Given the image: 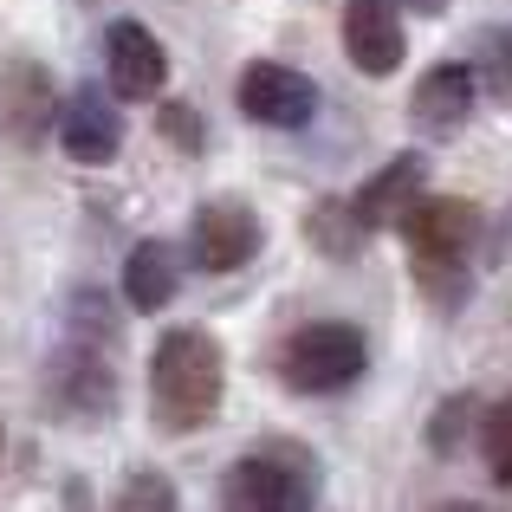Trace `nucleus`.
I'll return each mask as SVG.
<instances>
[{
  "label": "nucleus",
  "mask_w": 512,
  "mask_h": 512,
  "mask_svg": "<svg viewBox=\"0 0 512 512\" xmlns=\"http://www.w3.org/2000/svg\"><path fill=\"white\" fill-rule=\"evenodd\" d=\"M221 389H227V363H221V344L208 331L182 325L156 344L150 357V402H156V422L169 435H188V428L214 422L221 409Z\"/></svg>",
  "instance_id": "f257e3e1"
},
{
  "label": "nucleus",
  "mask_w": 512,
  "mask_h": 512,
  "mask_svg": "<svg viewBox=\"0 0 512 512\" xmlns=\"http://www.w3.org/2000/svg\"><path fill=\"white\" fill-rule=\"evenodd\" d=\"M312 500H318L312 461L292 448L240 454L221 487V512H312Z\"/></svg>",
  "instance_id": "f03ea898"
},
{
  "label": "nucleus",
  "mask_w": 512,
  "mask_h": 512,
  "mask_svg": "<svg viewBox=\"0 0 512 512\" xmlns=\"http://www.w3.org/2000/svg\"><path fill=\"white\" fill-rule=\"evenodd\" d=\"M279 376H286L299 396H331V389H344V383L363 376V338L350 325H305L279 350Z\"/></svg>",
  "instance_id": "7ed1b4c3"
},
{
  "label": "nucleus",
  "mask_w": 512,
  "mask_h": 512,
  "mask_svg": "<svg viewBox=\"0 0 512 512\" xmlns=\"http://www.w3.org/2000/svg\"><path fill=\"white\" fill-rule=\"evenodd\" d=\"M46 389L65 422H104L117 402V370H111V357H98V344H65Z\"/></svg>",
  "instance_id": "20e7f679"
},
{
  "label": "nucleus",
  "mask_w": 512,
  "mask_h": 512,
  "mask_svg": "<svg viewBox=\"0 0 512 512\" xmlns=\"http://www.w3.org/2000/svg\"><path fill=\"white\" fill-rule=\"evenodd\" d=\"M240 111H247L253 124L299 130V124H312V111H318V85L305 72H292V65L253 59L247 72H240Z\"/></svg>",
  "instance_id": "39448f33"
},
{
  "label": "nucleus",
  "mask_w": 512,
  "mask_h": 512,
  "mask_svg": "<svg viewBox=\"0 0 512 512\" xmlns=\"http://www.w3.org/2000/svg\"><path fill=\"white\" fill-rule=\"evenodd\" d=\"M474 208L461 195H422L402 214V240H409L415 266H461V253L474 247Z\"/></svg>",
  "instance_id": "423d86ee"
},
{
  "label": "nucleus",
  "mask_w": 512,
  "mask_h": 512,
  "mask_svg": "<svg viewBox=\"0 0 512 512\" xmlns=\"http://www.w3.org/2000/svg\"><path fill=\"white\" fill-rule=\"evenodd\" d=\"M104 72H111L117 98L137 104V98H156L169 85V52L143 20H111V33H104Z\"/></svg>",
  "instance_id": "0eeeda50"
},
{
  "label": "nucleus",
  "mask_w": 512,
  "mask_h": 512,
  "mask_svg": "<svg viewBox=\"0 0 512 512\" xmlns=\"http://www.w3.org/2000/svg\"><path fill=\"white\" fill-rule=\"evenodd\" d=\"M188 247H195L201 273H234L260 253V214L247 201H208L188 227Z\"/></svg>",
  "instance_id": "6e6552de"
},
{
  "label": "nucleus",
  "mask_w": 512,
  "mask_h": 512,
  "mask_svg": "<svg viewBox=\"0 0 512 512\" xmlns=\"http://www.w3.org/2000/svg\"><path fill=\"white\" fill-rule=\"evenodd\" d=\"M344 52L357 72L389 78L402 65V20L396 0H344Z\"/></svg>",
  "instance_id": "1a4fd4ad"
},
{
  "label": "nucleus",
  "mask_w": 512,
  "mask_h": 512,
  "mask_svg": "<svg viewBox=\"0 0 512 512\" xmlns=\"http://www.w3.org/2000/svg\"><path fill=\"white\" fill-rule=\"evenodd\" d=\"M59 143L72 163H111L124 150V117H117V104L104 91H78L59 117Z\"/></svg>",
  "instance_id": "9d476101"
},
{
  "label": "nucleus",
  "mask_w": 512,
  "mask_h": 512,
  "mask_svg": "<svg viewBox=\"0 0 512 512\" xmlns=\"http://www.w3.org/2000/svg\"><path fill=\"white\" fill-rule=\"evenodd\" d=\"M474 91H480L474 65H435V72H422L409 111H415V124H422V130H461L467 111H474Z\"/></svg>",
  "instance_id": "9b49d317"
},
{
  "label": "nucleus",
  "mask_w": 512,
  "mask_h": 512,
  "mask_svg": "<svg viewBox=\"0 0 512 512\" xmlns=\"http://www.w3.org/2000/svg\"><path fill=\"white\" fill-rule=\"evenodd\" d=\"M422 201V156H396L389 169H376L370 182L357 188V201H350V214H357V227H402V214Z\"/></svg>",
  "instance_id": "f8f14e48"
},
{
  "label": "nucleus",
  "mask_w": 512,
  "mask_h": 512,
  "mask_svg": "<svg viewBox=\"0 0 512 512\" xmlns=\"http://www.w3.org/2000/svg\"><path fill=\"white\" fill-rule=\"evenodd\" d=\"M46 111H52V78L39 65H7V85H0V124L13 143H39L46 137Z\"/></svg>",
  "instance_id": "ddd939ff"
},
{
  "label": "nucleus",
  "mask_w": 512,
  "mask_h": 512,
  "mask_svg": "<svg viewBox=\"0 0 512 512\" xmlns=\"http://www.w3.org/2000/svg\"><path fill=\"white\" fill-rule=\"evenodd\" d=\"M175 253L163 247V240H143L137 253L124 260V299L137 305V312H163V305L175 299Z\"/></svg>",
  "instance_id": "4468645a"
},
{
  "label": "nucleus",
  "mask_w": 512,
  "mask_h": 512,
  "mask_svg": "<svg viewBox=\"0 0 512 512\" xmlns=\"http://www.w3.org/2000/svg\"><path fill=\"white\" fill-rule=\"evenodd\" d=\"M111 512H182L175 506V487H169V474H130L124 487H117V500H111Z\"/></svg>",
  "instance_id": "2eb2a0df"
},
{
  "label": "nucleus",
  "mask_w": 512,
  "mask_h": 512,
  "mask_svg": "<svg viewBox=\"0 0 512 512\" xmlns=\"http://www.w3.org/2000/svg\"><path fill=\"white\" fill-rule=\"evenodd\" d=\"M474 72H480V85H487V91H500V98H512V33H506V26H493V33L480 39V59H474Z\"/></svg>",
  "instance_id": "dca6fc26"
},
{
  "label": "nucleus",
  "mask_w": 512,
  "mask_h": 512,
  "mask_svg": "<svg viewBox=\"0 0 512 512\" xmlns=\"http://www.w3.org/2000/svg\"><path fill=\"white\" fill-rule=\"evenodd\" d=\"M480 454H487L493 480L512 487V402H500V409L487 415V428H480Z\"/></svg>",
  "instance_id": "f3484780"
},
{
  "label": "nucleus",
  "mask_w": 512,
  "mask_h": 512,
  "mask_svg": "<svg viewBox=\"0 0 512 512\" xmlns=\"http://www.w3.org/2000/svg\"><path fill=\"white\" fill-rule=\"evenodd\" d=\"M163 124L175 130V143H182V150H195V143H201V137H195V117H188V111H169Z\"/></svg>",
  "instance_id": "a211bd4d"
},
{
  "label": "nucleus",
  "mask_w": 512,
  "mask_h": 512,
  "mask_svg": "<svg viewBox=\"0 0 512 512\" xmlns=\"http://www.w3.org/2000/svg\"><path fill=\"white\" fill-rule=\"evenodd\" d=\"M409 7H422V13H441V7H448V0H409Z\"/></svg>",
  "instance_id": "6ab92c4d"
}]
</instances>
